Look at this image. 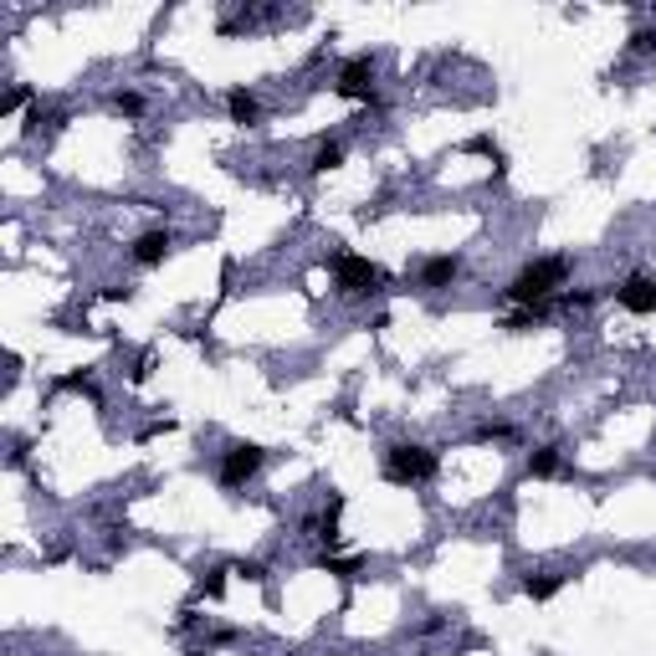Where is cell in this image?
Here are the masks:
<instances>
[{
    "mask_svg": "<svg viewBox=\"0 0 656 656\" xmlns=\"http://www.w3.org/2000/svg\"><path fill=\"white\" fill-rule=\"evenodd\" d=\"M564 277H570V257H539V262H528L513 283H508V303H518V308L554 303L559 287H564Z\"/></svg>",
    "mask_w": 656,
    "mask_h": 656,
    "instance_id": "obj_1",
    "label": "cell"
},
{
    "mask_svg": "<svg viewBox=\"0 0 656 656\" xmlns=\"http://www.w3.org/2000/svg\"><path fill=\"white\" fill-rule=\"evenodd\" d=\"M226 114L242 124V129H257L262 124V103H257V93H246V87H231L226 93Z\"/></svg>",
    "mask_w": 656,
    "mask_h": 656,
    "instance_id": "obj_9",
    "label": "cell"
},
{
    "mask_svg": "<svg viewBox=\"0 0 656 656\" xmlns=\"http://www.w3.org/2000/svg\"><path fill=\"white\" fill-rule=\"evenodd\" d=\"M631 52H636V57H651L656 52V31H636V36H631Z\"/></svg>",
    "mask_w": 656,
    "mask_h": 656,
    "instance_id": "obj_16",
    "label": "cell"
},
{
    "mask_svg": "<svg viewBox=\"0 0 656 656\" xmlns=\"http://www.w3.org/2000/svg\"><path fill=\"white\" fill-rule=\"evenodd\" d=\"M26 87H11V93H5V103H0V114H15V108H26Z\"/></svg>",
    "mask_w": 656,
    "mask_h": 656,
    "instance_id": "obj_17",
    "label": "cell"
},
{
    "mask_svg": "<svg viewBox=\"0 0 656 656\" xmlns=\"http://www.w3.org/2000/svg\"><path fill=\"white\" fill-rule=\"evenodd\" d=\"M385 477L400 487H421L436 477V452H426V446H415V442H395L385 452Z\"/></svg>",
    "mask_w": 656,
    "mask_h": 656,
    "instance_id": "obj_2",
    "label": "cell"
},
{
    "mask_svg": "<svg viewBox=\"0 0 656 656\" xmlns=\"http://www.w3.org/2000/svg\"><path fill=\"white\" fill-rule=\"evenodd\" d=\"M343 164V139H323L313 149V174H328V170H339Z\"/></svg>",
    "mask_w": 656,
    "mask_h": 656,
    "instance_id": "obj_11",
    "label": "cell"
},
{
    "mask_svg": "<svg viewBox=\"0 0 656 656\" xmlns=\"http://www.w3.org/2000/svg\"><path fill=\"white\" fill-rule=\"evenodd\" d=\"M559 585H564V574H528L523 580V590L533 600H549V595H559Z\"/></svg>",
    "mask_w": 656,
    "mask_h": 656,
    "instance_id": "obj_12",
    "label": "cell"
},
{
    "mask_svg": "<svg viewBox=\"0 0 656 656\" xmlns=\"http://www.w3.org/2000/svg\"><path fill=\"white\" fill-rule=\"evenodd\" d=\"M559 467H564L559 446H539V452H528V477H554Z\"/></svg>",
    "mask_w": 656,
    "mask_h": 656,
    "instance_id": "obj_10",
    "label": "cell"
},
{
    "mask_svg": "<svg viewBox=\"0 0 656 656\" xmlns=\"http://www.w3.org/2000/svg\"><path fill=\"white\" fill-rule=\"evenodd\" d=\"M333 93L349 103H380L374 98V62L370 57H354V62H343L339 77H333Z\"/></svg>",
    "mask_w": 656,
    "mask_h": 656,
    "instance_id": "obj_5",
    "label": "cell"
},
{
    "mask_svg": "<svg viewBox=\"0 0 656 656\" xmlns=\"http://www.w3.org/2000/svg\"><path fill=\"white\" fill-rule=\"evenodd\" d=\"M318 564H323L328 574H339V580H354V570H359L354 559H339V554H323V559H318Z\"/></svg>",
    "mask_w": 656,
    "mask_h": 656,
    "instance_id": "obj_13",
    "label": "cell"
},
{
    "mask_svg": "<svg viewBox=\"0 0 656 656\" xmlns=\"http://www.w3.org/2000/svg\"><path fill=\"white\" fill-rule=\"evenodd\" d=\"M462 272V257L457 252H446V257H426L421 262V272H415V283L426 287V293H436V287H452Z\"/></svg>",
    "mask_w": 656,
    "mask_h": 656,
    "instance_id": "obj_7",
    "label": "cell"
},
{
    "mask_svg": "<svg viewBox=\"0 0 656 656\" xmlns=\"http://www.w3.org/2000/svg\"><path fill=\"white\" fill-rule=\"evenodd\" d=\"M262 462H267V452H262L257 442H231L226 452H221V487H246L252 477L262 472Z\"/></svg>",
    "mask_w": 656,
    "mask_h": 656,
    "instance_id": "obj_4",
    "label": "cell"
},
{
    "mask_svg": "<svg viewBox=\"0 0 656 656\" xmlns=\"http://www.w3.org/2000/svg\"><path fill=\"white\" fill-rule=\"evenodd\" d=\"M236 574H246V580H267V570H262L257 559H252V564H236Z\"/></svg>",
    "mask_w": 656,
    "mask_h": 656,
    "instance_id": "obj_18",
    "label": "cell"
},
{
    "mask_svg": "<svg viewBox=\"0 0 656 656\" xmlns=\"http://www.w3.org/2000/svg\"><path fill=\"white\" fill-rule=\"evenodd\" d=\"M333 283H339L343 298H364V293H380V287H385V272L374 267L370 257L339 252V257H333Z\"/></svg>",
    "mask_w": 656,
    "mask_h": 656,
    "instance_id": "obj_3",
    "label": "cell"
},
{
    "mask_svg": "<svg viewBox=\"0 0 656 656\" xmlns=\"http://www.w3.org/2000/svg\"><path fill=\"white\" fill-rule=\"evenodd\" d=\"M114 108H118V114H129V118H139L144 114V98H139V93H114Z\"/></svg>",
    "mask_w": 656,
    "mask_h": 656,
    "instance_id": "obj_14",
    "label": "cell"
},
{
    "mask_svg": "<svg viewBox=\"0 0 656 656\" xmlns=\"http://www.w3.org/2000/svg\"><path fill=\"white\" fill-rule=\"evenodd\" d=\"M615 303H621L626 313H656V277H646V272H631L626 283L615 287Z\"/></svg>",
    "mask_w": 656,
    "mask_h": 656,
    "instance_id": "obj_6",
    "label": "cell"
},
{
    "mask_svg": "<svg viewBox=\"0 0 656 656\" xmlns=\"http://www.w3.org/2000/svg\"><path fill=\"white\" fill-rule=\"evenodd\" d=\"M200 590H205V595H221V590H226V570H221V564L205 570V574H200Z\"/></svg>",
    "mask_w": 656,
    "mask_h": 656,
    "instance_id": "obj_15",
    "label": "cell"
},
{
    "mask_svg": "<svg viewBox=\"0 0 656 656\" xmlns=\"http://www.w3.org/2000/svg\"><path fill=\"white\" fill-rule=\"evenodd\" d=\"M174 252V236L164 226H154V231H144L139 242H134V262H139V267H159V262L170 257Z\"/></svg>",
    "mask_w": 656,
    "mask_h": 656,
    "instance_id": "obj_8",
    "label": "cell"
}]
</instances>
